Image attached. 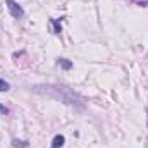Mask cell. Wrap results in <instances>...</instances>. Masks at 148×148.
Returning <instances> with one entry per match:
<instances>
[{"instance_id": "cell-1", "label": "cell", "mask_w": 148, "mask_h": 148, "mask_svg": "<svg viewBox=\"0 0 148 148\" xmlns=\"http://www.w3.org/2000/svg\"><path fill=\"white\" fill-rule=\"evenodd\" d=\"M5 5H7V10H9V14L14 17V19H21L23 16H24V10H23V7L16 2V0H5Z\"/></svg>"}, {"instance_id": "cell-2", "label": "cell", "mask_w": 148, "mask_h": 148, "mask_svg": "<svg viewBox=\"0 0 148 148\" xmlns=\"http://www.w3.org/2000/svg\"><path fill=\"white\" fill-rule=\"evenodd\" d=\"M66 143V138L62 134H55L53 140H52V148H62Z\"/></svg>"}, {"instance_id": "cell-3", "label": "cell", "mask_w": 148, "mask_h": 148, "mask_svg": "<svg viewBox=\"0 0 148 148\" xmlns=\"http://www.w3.org/2000/svg\"><path fill=\"white\" fill-rule=\"evenodd\" d=\"M12 147L14 148H28L29 147V141L28 140H17V138H14L12 140Z\"/></svg>"}, {"instance_id": "cell-4", "label": "cell", "mask_w": 148, "mask_h": 148, "mask_svg": "<svg viewBox=\"0 0 148 148\" xmlns=\"http://www.w3.org/2000/svg\"><path fill=\"white\" fill-rule=\"evenodd\" d=\"M50 24L53 26V33L55 35H60L62 33V26H60V21L59 19H50Z\"/></svg>"}, {"instance_id": "cell-5", "label": "cell", "mask_w": 148, "mask_h": 148, "mask_svg": "<svg viewBox=\"0 0 148 148\" xmlns=\"http://www.w3.org/2000/svg\"><path fill=\"white\" fill-rule=\"evenodd\" d=\"M59 66H60L64 71L73 69V62H71V60H67V59H59Z\"/></svg>"}, {"instance_id": "cell-6", "label": "cell", "mask_w": 148, "mask_h": 148, "mask_svg": "<svg viewBox=\"0 0 148 148\" xmlns=\"http://www.w3.org/2000/svg\"><path fill=\"white\" fill-rule=\"evenodd\" d=\"M10 90V84L5 81V79H0V93H3V91H9Z\"/></svg>"}, {"instance_id": "cell-7", "label": "cell", "mask_w": 148, "mask_h": 148, "mask_svg": "<svg viewBox=\"0 0 148 148\" xmlns=\"http://www.w3.org/2000/svg\"><path fill=\"white\" fill-rule=\"evenodd\" d=\"M131 2L140 5V7H148V0H131Z\"/></svg>"}, {"instance_id": "cell-8", "label": "cell", "mask_w": 148, "mask_h": 148, "mask_svg": "<svg viewBox=\"0 0 148 148\" xmlns=\"http://www.w3.org/2000/svg\"><path fill=\"white\" fill-rule=\"evenodd\" d=\"M0 112H2L3 115H7V114H9V109H7V107H3V105H0Z\"/></svg>"}]
</instances>
